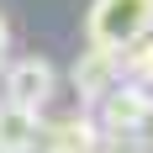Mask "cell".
<instances>
[{
	"instance_id": "6da1fadb",
	"label": "cell",
	"mask_w": 153,
	"mask_h": 153,
	"mask_svg": "<svg viewBox=\"0 0 153 153\" xmlns=\"http://www.w3.org/2000/svg\"><path fill=\"white\" fill-rule=\"evenodd\" d=\"M148 32H153V0H95L85 16V42L111 53H127Z\"/></svg>"
},
{
	"instance_id": "7a4b0ae2",
	"label": "cell",
	"mask_w": 153,
	"mask_h": 153,
	"mask_svg": "<svg viewBox=\"0 0 153 153\" xmlns=\"http://www.w3.org/2000/svg\"><path fill=\"white\" fill-rule=\"evenodd\" d=\"M153 116V90L143 79H116L100 100H95V127H100V137H137L143 127Z\"/></svg>"
},
{
	"instance_id": "3957f363",
	"label": "cell",
	"mask_w": 153,
	"mask_h": 153,
	"mask_svg": "<svg viewBox=\"0 0 153 153\" xmlns=\"http://www.w3.org/2000/svg\"><path fill=\"white\" fill-rule=\"evenodd\" d=\"M0 74H5V95H0V100H11V106H21V111H42L48 100H53V90H58L53 63L37 58V53H27V58L5 63Z\"/></svg>"
},
{
	"instance_id": "277c9868",
	"label": "cell",
	"mask_w": 153,
	"mask_h": 153,
	"mask_svg": "<svg viewBox=\"0 0 153 153\" xmlns=\"http://www.w3.org/2000/svg\"><path fill=\"white\" fill-rule=\"evenodd\" d=\"M100 148V127H95L90 111H74V116H58V122L37 127V148L32 153H95Z\"/></svg>"
},
{
	"instance_id": "5b68a950",
	"label": "cell",
	"mask_w": 153,
	"mask_h": 153,
	"mask_svg": "<svg viewBox=\"0 0 153 153\" xmlns=\"http://www.w3.org/2000/svg\"><path fill=\"white\" fill-rule=\"evenodd\" d=\"M127 69H122V53H111V48H95V42H85V53L74 58V69H69V79H74V90H79V100H100V95L122 79Z\"/></svg>"
},
{
	"instance_id": "8992f818",
	"label": "cell",
	"mask_w": 153,
	"mask_h": 153,
	"mask_svg": "<svg viewBox=\"0 0 153 153\" xmlns=\"http://www.w3.org/2000/svg\"><path fill=\"white\" fill-rule=\"evenodd\" d=\"M37 111H21L11 100H0V153H32L37 148Z\"/></svg>"
},
{
	"instance_id": "52a82bcc",
	"label": "cell",
	"mask_w": 153,
	"mask_h": 153,
	"mask_svg": "<svg viewBox=\"0 0 153 153\" xmlns=\"http://www.w3.org/2000/svg\"><path fill=\"white\" fill-rule=\"evenodd\" d=\"M122 69H127L132 79H143V85L153 90V32L143 37V42H132V48L122 53Z\"/></svg>"
},
{
	"instance_id": "ba28073f",
	"label": "cell",
	"mask_w": 153,
	"mask_h": 153,
	"mask_svg": "<svg viewBox=\"0 0 153 153\" xmlns=\"http://www.w3.org/2000/svg\"><path fill=\"white\" fill-rule=\"evenodd\" d=\"M95 153H148L143 143H132V137H100V148Z\"/></svg>"
},
{
	"instance_id": "9c48e42d",
	"label": "cell",
	"mask_w": 153,
	"mask_h": 153,
	"mask_svg": "<svg viewBox=\"0 0 153 153\" xmlns=\"http://www.w3.org/2000/svg\"><path fill=\"white\" fill-rule=\"evenodd\" d=\"M5 58H11V27H5V16H0V69H5Z\"/></svg>"
},
{
	"instance_id": "30bf717a",
	"label": "cell",
	"mask_w": 153,
	"mask_h": 153,
	"mask_svg": "<svg viewBox=\"0 0 153 153\" xmlns=\"http://www.w3.org/2000/svg\"><path fill=\"white\" fill-rule=\"evenodd\" d=\"M143 148L153 153V116H148V127H143Z\"/></svg>"
}]
</instances>
